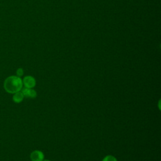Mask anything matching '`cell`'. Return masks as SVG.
<instances>
[{
  "label": "cell",
  "instance_id": "1",
  "mask_svg": "<svg viewBox=\"0 0 161 161\" xmlns=\"http://www.w3.org/2000/svg\"><path fill=\"white\" fill-rule=\"evenodd\" d=\"M22 88V79L17 76H11L7 77L4 82V88L9 94H15L21 91Z\"/></svg>",
  "mask_w": 161,
  "mask_h": 161
},
{
  "label": "cell",
  "instance_id": "2",
  "mask_svg": "<svg viewBox=\"0 0 161 161\" xmlns=\"http://www.w3.org/2000/svg\"><path fill=\"white\" fill-rule=\"evenodd\" d=\"M23 85L26 88H33L36 85V80L31 76H25L22 80Z\"/></svg>",
  "mask_w": 161,
  "mask_h": 161
},
{
  "label": "cell",
  "instance_id": "3",
  "mask_svg": "<svg viewBox=\"0 0 161 161\" xmlns=\"http://www.w3.org/2000/svg\"><path fill=\"white\" fill-rule=\"evenodd\" d=\"M21 93L24 95V97L28 98H36L37 96V91L34 90L33 88H24L21 89Z\"/></svg>",
  "mask_w": 161,
  "mask_h": 161
},
{
  "label": "cell",
  "instance_id": "4",
  "mask_svg": "<svg viewBox=\"0 0 161 161\" xmlns=\"http://www.w3.org/2000/svg\"><path fill=\"white\" fill-rule=\"evenodd\" d=\"M44 158V154L39 150L34 151L30 154V159L32 161H43Z\"/></svg>",
  "mask_w": 161,
  "mask_h": 161
},
{
  "label": "cell",
  "instance_id": "5",
  "mask_svg": "<svg viewBox=\"0 0 161 161\" xmlns=\"http://www.w3.org/2000/svg\"><path fill=\"white\" fill-rule=\"evenodd\" d=\"M24 95H23V93H21V92L19 91V92H17V93L13 94V101L16 103H21L23 100H24Z\"/></svg>",
  "mask_w": 161,
  "mask_h": 161
},
{
  "label": "cell",
  "instance_id": "6",
  "mask_svg": "<svg viewBox=\"0 0 161 161\" xmlns=\"http://www.w3.org/2000/svg\"><path fill=\"white\" fill-rule=\"evenodd\" d=\"M102 161H118V160L115 157H114L113 155H108L105 157Z\"/></svg>",
  "mask_w": 161,
  "mask_h": 161
},
{
  "label": "cell",
  "instance_id": "7",
  "mask_svg": "<svg viewBox=\"0 0 161 161\" xmlns=\"http://www.w3.org/2000/svg\"><path fill=\"white\" fill-rule=\"evenodd\" d=\"M24 70H23V69L21 68H19L17 69V76L18 77H21L23 75H24Z\"/></svg>",
  "mask_w": 161,
  "mask_h": 161
},
{
  "label": "cell",
  "instance_id": "8",
  "mask_svg": "<svg viewBox=\"0 0 161 161\" xmlns=\"http://www.w3.org/2000/svg\"><path fill=\"white\" fill-rule=\"evenodd\" d=\"M43 161H51V160H47V159H45V160H43Z\"/></svg>",
  "mask_w": 161,
  "mask_h": 161
}]
</instances>
